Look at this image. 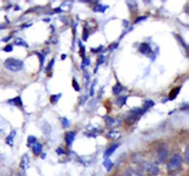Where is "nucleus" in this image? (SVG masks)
<instances>
[{"mask_svg": "<svg viewBox=\"0 0 189 176\" xmlns=\"http://www.w3.org/2000/svg\"><path fill=\"white\" fill-rule=\"evenodd\" d=\"M125 176H144V173L139 170V169H135V168H128L125 172Z\"/></svg>", "mask_w": 189, "mask_h": 176, "instance_id": "obj_7", "label": "nucleus"}, {"mask_svg": "<svg viewBox=\"0 0 189 176\" xmlns=\"http://www.w3.org/2000/svg\"><path fill=\"white\" fill-rule=\"evenodd\" d=\"M31 148H33V151L36 156L40 155V154L42 153V151H43V145L39 142L34 143V144L31 146Z\"/></svg>", "mask_w": 189, "mask_h": 176, "instance_id": "obj_12", "label": "nucleus"}, {"mask_svg": "<svg viewBox=\"0 0 189 176\" xmlns=\"http://www.w3.org/2000/svg\"><path fill=\"white\" fill-rule=\"evenodd\" d=\"M104 60H105V57H104L103 55H101V56L98 58V62H97V64H96V69L99 67L100 64H102L104 62Z\"/></svg>", "mask_w": 189, "mask_h": 176, "instance_id": "obj_28", "label": "nucleus"}, {"mask_svg": "<svg viewBox=\"0 0 189 176\" xmlns=\"http://www.w3.org/2000/svg\"><path fill=\"white\" fill-rule=\"evenodd\" d=\"M61 97V94H58V95H53L51 96V98H50V101H51V103L52 104H56V103H57V101L59 100V98Z\"/></svg>", "mask_w": 189, "mask_h": 176, "instance_id": "obj_23", "label": "nucleus"}, {"mask_svg": "<svg viewBox=\"0 0 189 176\" xmlns=\"http://www.w3.org/2000/svg\"><path fill=\"white\" fill-rule=\"evenodd\" d=\"M154 106V102L152 100H146L144 102V105H143V109L145 110V111H147L149 108L152 107Z\"/></svg>", "mask_w": 189, "mask_h": 176, "instance_id": "obj_21", "label": "nucleus"}, {"mask_svg": "<svg viewBox=\"0 0 189 176\" xmlns=\"http://www.w3.org/2000/svg\"><path fill=\"white\" fill-rule=\"evenodd\" d=\"M145 19H147V17H145V16L139 17L138 18H136V19L135 20V23H139V22H140V21H142V20H145Z\"/></svg>", "mask_w": 189, "mask_h": 176, "instance_id": "obj_35", "label": "nucleus"}, {"mask_svg": "<svg viewBox=\"0 0 189 176\" xmlns=\"http://www.w3.org/2000/svg\"><path fill=\"white\" fill-rule=\"evenodd\" d=\"M109 7L106 5H102V4H98L95 7H93V11L94 12H100V13H104L105 10L108 8Z\"/></svg>", "mask_w": 189, "mask_h": 176, "instance_id": "obj_14", "label": "nucleus"}, {"mask_svg": "<svg viewBox=\"0 0 189 176\" xmlns=\"http://www.w3.org/2000/svg\"><path fill=\"white\" fill-rule=\"evenodd\" d=\"M103 166L105 167L106 170L109 172V171H111V170L113 169V163L111 161L110 159L106 158L105 160H104V161H103Z\"/></svg>", "mask_w": 189, "mask_h": 176, "instance_id": "obj_20", "label": "nucleus"}, {"mask_svg": "<svg viewBox=\"0 0 189 176\" xmlns=\"http://www.w3.org/2000/svg\"><path fill=\"white\" fill-rule=\"evenodd\" d=\"M54 64H55V59H52V61H51V62H50V63L48 64V67H47L46 71H50L52 68H53Z\"/></svg>", "mask_w": 189, "mask_h": 176, "instance_id": "obj_32", "label": "nucleus"}, {"mask_svg": "<svg viewBox=\"0 0 189 176\" xmlns=\"http://www.w3.org/2000/svg\"><path fill=\"white\" fill-rule=\"evenodd\" d=\"M4 66L10 72L17 73V72H19L23 69L24 63L20 60L15 59V58H8L5 61Z\"/></svg>", "mask_w": 189, "mask_h": 176, "instance_id": "obj_1", "label": "nucleus"}, {"mask_svg": "<svg viewBox=\"0 0 189 176\" xmlns=\"http://www.w3.org/2000/svg\"><path fill=\"white\" fill-rule=\"evenodd\" d=\"M145 112H146L145 110L143 108H140V107L133 108L132 110H130L128 116L125 117V122H127L128 125L133 124L135 121L139 118V117L141 116V115H143Z\"/></svg>", "mask_w": 189, "mask_h": 176, "instance_id": "obj_3", "label": "nucleus"}, {"mask_svg": "<svg viewBox=\"0 0 189 176\" xmlns=\"http://www.w3.org/2000/svg\"><path fill=\"white\" fill-rule=\"evenodd\" d=\"M167 156H168V150L166 148H164V147L160 148L158 150V152H157V158H156L157 162H158V163L163 162L166 160Z\"/></svg>", "mask_w": 189, "mask_h": 176, "instance_id": "obj_5", "label": "nucleus"}, {"mask_svg": "<svg viewBox=\"0 0 189 176\" xmlns=\"http://www.w3.org/2000/svg\"><path fill=\"white\" fill-rule=\"evenodd\" d=\"M15 136H16V130H12L10 132V134L6 138V143L10 147H13V141H14Z\"/></svg>", "mask_w": 189, "mask_h": 176, "instance_id": "obj_13", "label": "nucleus"}, {"mask_svg": "<svg viewBox=\"0 0 189 176\" xmlns=\"http://www.w3.org/2000/svg\"><path fill=\"white\" fill-rule=\"evenodd\" d=\"M14 44H16V45L18 46H23V47H29V45L27 44V42H25L22 39H16V40L14 41Z\"/></svg>", "mask_w": 189, "mask_h": 176, "instance_id": "obj_22", "label": "nucleus"}, {"mask_svg": "<svg viewBox=\"0 0 189 176\" xmlns=\"http://www.w3.org/2000/svg\"><path fill=\"white\" fill-rule=\"evenodd\" d=\"M119 147V144L118 143H115V144H113L111 147H109L107 150H106V151L104 152V157L105 158H108V157H110L112 154L117 150V148Z\"/></svg>", "mask_w": 189, "mask_h": 176, "instance_id": "obj_11", "label": "nucleus"}, {"mask_svg": "<svg viewBox=\"0 0 189 176\" xmlns=\"http://www.w3.org/2000/svg\"><path fill=\"white\" fill-rule=\"evenodd\" d=\"M30 165V158L28 154H24L21 158V161H20V168H21L23 171H25L26 169L29 168Z\"/></svg>", "mask_w": 189, "mask_h": 176, "instance_id": "obj_9", "label": "nucleus"}, {"mask_svg": "<svg viewBox=\"0 0 189 176\" xmlns=\"http://www.w3.org/2000/svg\"><path fill=\"white\" fill-rule=\"evenodd\" d=\"M90 63V59H89V58H85V59H83V62H82V64H81V68H82V69H84V68H85V66L89 65Z\"/></svg>", "mask_w": 189, "mask_h": 176, "instance_id": "obj_26", "label": "nucleus"}, {"mask_svg": "<svg viewBox=\"0 0 189 176\" xmlns=\"http://www.w3.org/2000/svg\"><path fill=\"white\" fill-rule=\"evenodd\" d=\"M18 176H21V175H18Z\"/></svg>", "mask_w": 189, "mask_h": 176, "instance_id": "obj_40", "label": "nucleus"}, {"mask_svg": "<svg viewBox=\"0 0 189 176\" xmlns=\"http://www.w3.org/2000/svg\"><path fill=\"white\" fill-rule=\"evenodd\" d=\"M75 132L74 131H68L66 133L65 135V140H66V143H67V146H71L72 145V143L73 141H74L75 139Z\"/></svg>", "mask_w": 189, "mask_h": 176, "instance_id": "obj_8", "label": "nucleus"}, {"mask_svg": "<svg viewBox=\"0 0 189 176\" xmlns=\"http://www.w3.org/2000/svg\"><path fill=\"white\" fill-rule=\"evenodd\" d=\"M123 91V86L121 85L120 83H116V84H115L113 88V94L115 95H118L121 92Z\"/></svg>", "mask_w": 189, "mask_h": 176, "instance_id": "obj_19", "label": "nucleus"}, {"mask_svg": "<svg viewBox=\"0 0 189 176\" xmlns=\"http://www.w3.org/2000/svg\"><path fill=\"white\" fill-rule=\"evenodd\" d=\"M180 90H181V87H176V88H173V89L170 92L169 94V99L170 100H174V99L177 97L178 94L180 93Z\"/></svg>", "mask_w": 189, "mask_h": 176, "instance_id": "obj_17", "label": "nucleus"}, {"mask_svg": "<svg viewBox=\"0 0 189 176\" xmlns=\"http://www.w3.org/2000/svg\"><path fill=\"white\" fill-rule=\"evenodd\" d=\"M37 54L39 55V57H40L41 66H43V65H44V54H43V53H39V52H37Z\"/></svg>", "mask_w": 189, "mask_h": 176, "instance_id": "obj_31", "label": "nucleus"}, {"mask_svg": "<svg viewBox=\"0 0 189 176\" xmlns=\"http://www.w3.org/2000/svg\"><path fill=\"white\" fill-rule=\"evenodd\" d=\"M61 121H62V125L64 128H68L70 126V122L67 117H62Z\"/></svg>", "mask_w": 189, "mask_h": 176, "instance_id": "obj_25", "label": "nucleus"}, {"mask_svg": "<svg viewBox=\"0 0 189 176\" xmlns=\"http://www.w3.org/2000/svg\"><path fill=\"white\" fill-rule=\"evenodd\" d=\"M8 104L10 105H13V106H16L18 107H22L23 104H22V100H21V97H20L19 95L10 99V100H8Z\"/></svg>", "mask_w": 189, "mask_h": 176, "instance_id": "obj_10", "label": "nucleus"}, {"mask_svg": "<svg viewBox=\"0 0 189 176\" xmlns=\"http://www.w3.org/2000/svg\"><path fill=\"white\" fill-rule=\"evenodd\" d=\"M143 167L147 172H149L151 175H157L160 172V169L157 167L155 164H152V163L146 162V163H144Z\"/></svg>", "mask_w": 189, "mask_h": 176, "instance_id": "obj_4", "label": "nucleus"}, {"mask_svg": "<svg viewBox=\"0 0 189 176\" xmlns=\"http://www.w3.org/2000/svg\"><path fill=\"white\" fill-rule=\"evenodd\" d=\"M107 137L111 139H118L121 137V132L117 130H111L107 134Z\"/></svg>", "mask_w": 189, "mask_h": 176, "instance_id": "obj_15", "label": "nucleus"}, {"mask_svg": "<svg viewBox=\"0 0 189 176\" xmlns=\"http://www.w3.org/2000/svg\"><path fill=\"white\" fill-rule=\"evenodd\" d=\"M66 58H67V55H66V54H63L62 56H61V59H62V60H65Z\"/></svg>", "mask_w": 189, "mask_h": 176, "instance_id": "obj_38", "label": "nucleus"}, {"mask_svg": "<svg viewBox=\"0 0 189 176\" xmlns=\"http://www.w3.org/2000/svg\"><path fill=\"white\" fill-rule=\"evenodd\" d=\"M13 50V46L12 45H10V44H8V45H7L6 47H4L3 51H6V52H10V51H12Z\"/></svg>", "mask_w": 189, "mask_h": 176, "instance_id": "obj_30", "label": "nucleus"}, {"mask_svg": "<svg viewBox=\"0 0 189 176\" xmlns=\"http://www.w3.org/2000/svg\"><path fill=\"white\" fill-rule=\"evenodd\" d=\"M181 164H182V157L179 155V154H174V155L169 160V161L167 162V165H166L167 171H169V172L175 171L181 166Z\"/></svg>", "mask_w": 189, "mask_h": 176, "instance_id": "obj_2", "label": "nucleus"}, {"mask_svg": "<svg viewBox=\"0 0 189 176\" xmlns=\"http://www.w3.org/2000/svg\"><path fill=\"white\" fill-rule=\"evenodd\" d=\"M56 151V153L58 154V155H63V154H65V153H66L65 150H63L62 148H57Z\"/></svg>", "mask_w": 189, "mask_h": 176, "instance_id": "obj_33", "label": "nucleus"}, {"mask_svg": "<svg viewBox=\"0 0 189 176\" xmlns=\"http://www.w3.org/2000/svg\"><path fill=\"white\" fill-rule=\"evenodd\" d=\"M117 46H118V44H117V43H113V45L110 47V50H111V51H113V49H115Z\"/></svg>", "mask_w": 189, "mask_h": 176, "instance_id": "obj_36", "label": "nucleus"}, {"mask_svg": "<svg viewBox=\"0 0 189 176\" xmlns=\"http://www.w3.org/2000/svg\"><path fill=\"white\" fill-rule=\"evenodd\" d=\"M104 121H105V123L107 125V127H113L115 126V124H116V120H115L114 118H112L111 117H104Z\"/></svg>", "mask_w": 189, "mask_h": 176, "instance_id": "obj_18", "label": "nucleus"}, {"mask_svg": "<svg viewBox=\"0 0 189 176\" xmlns=\"http://www.w3.org/2000/svg\"><path fill=\"white\" fill-rule=\"evenodd\" d=\"M89 37V31L87 28H84V31H83V40H87Z\"/></svg>", "mask_w": 189, "mask_h": 176, "instance_id": "obj_29", "label": "nucleus"}, {"mask_svg": "<svg viewBox=\"0 0 189 176\" xmlns=\"http://www.w3.org/2000/svg\"><path fill=\"white\" fill-rule=\"evenodd\" d=\"M36 142H37L36 138L34 136H29V138H28V146L29 147H31Z\"/></svg>", "mask_w": 189, "mask_h": 176, "instance_id": "obj_24", "label": "nucleus"}, {"mask_svg": "<svg viewBox=\"0 0 189 176\" xmlns=\"http://www.w3.org/2000/svg\"><path fill=\"white\" fill-rule=\"evenodd\" d=\"M10 39H11V37L9 36V37H7V38H6V39H3V40H4V41H7V40H10Z\"/></svg>", "mask_w": 189, "mask_h": 176, "instance_id": "obj_39", "label": "nucleus"}, {"mask_svg": "<svg viewBox=\"0 0 189 176\" xmlns=\"http://www.w3.org/2000/svg\"><path fill=\"white\" fill-rule=\"evenodd\" d=\"M72 85H73V87L75 88V90L76 91H79L80 90V87H79V84H78V82L76 81V79L74 78L73 79V82H72Z\"/></svg>", "mask_w": 189, "mask_h": 176, "instance_id": "obj_27", "label": "nucleus"}, {"mask_svg": "<svg viewBox=\"0 0 189 176\" xmlns=\"http://www.w3.org/2000/svg\"><path fill=\"white\" fill-rule=\"evenodd\" d=\"M139 51L140 53L142 54H145L146 56H150V55L152 53V50H151V47L150 46L149 43H141L139 47Z\"/></svg>", "mask_w": 189, "mask_h": 176, "instance_id": "obj_6", "label": "nucleus"}, {"mask_svg": "<svg viewBox=\"0 0 189 176\" xmlns=\"http://www.w3.org/2000/svg\"><path fill=\"white\" fill-rule=\"evenodd\" d=\"M185 162L186 163H188V148L186 149V150H185Z\"/></svg>", "mask_w": 189, "mask_h": 176, "instance_id": "obj_37", "label": "nucleus"}, {"mask_svg": "<svg viewBox=\"0 0 189 176\" xmlns=\"http://www.w3.org/2000/svg\"><path fill=\"white\" fill-rule=\"evenodd\" d=\"M127 96H119L117 97V99L115 100V104H116V106H118L119 107H122L123 106L125 105V103H127Z\"/></svg>", "mask_w": 189, "mask_h": 176, "instance_id": "obj_16", "label": "nucleus"}, {"mask_svg": "<svg viewBox=\"0 0 189 176\" xmlns=\"http://www.w3.org/2000/svg\"><path fill=\"white\" fill-rule=\"evenodd\" d=\"M102 49H103V46H99V47L96 48V49H91V51H92L93 53H97V52L101 51Z\"/></svg>", "mask_w": 189, "mask_h": 176, "instance_id": "obj_34", "label": "nucleus"}]
</instances>
